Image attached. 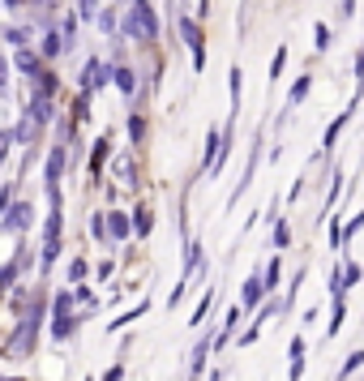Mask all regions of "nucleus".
Wrapping results in <instances>:
<instances>
[{"label":"nucleus","instance_id":"393cba45","mask_svg":"<svg viewBox=\"0 0 364 381\" xmlns=\"http://www.w3.org/2000/svg\"><path fill=\"white\" fill-rule=\"evenodd\" d=\"M103 232H108V223H103V214H99V219L90 223V236H99V240H103Z\"/></svg>","mask_w":364,"mask_h":381},{"label":"nucleus","instance_id":"39448f33","mask_svg":"<svg viewBox=\"0 0 364 381\" xmlns=\"http://www.w3.org/2000/svg\"><path fill=\"white\" fill-rule=\"evenodd\" d=\"M133 13L142 18V26H146V39H154V35H159V18H154V9L146 5V0H137V5H133Z\"/></svg>","mask_w":364,"mask_h":381},{"label":"nucleus","instance_id":"f3484780","mask_svg":"<svg viewBox=\"0 0 364 381\" xmlns=\"http://www.w3.org/2000/svg\"><path fill=\"white\" fill-rule=\"evenodd\" d=\"M360 364H364V351H351V356H347V364H343V373H339V381H343V377H351Z\"/></svg>","mask_w":364,"mask_h":381},{"label":"nucleus","instance_id":"9d476101","mask_svg":"<svg viewBox=\"0 0 364 381\" xmlns=\"http://www.w3.org/2000/svg\"><path fill=\"white\" fill-rule=\"evenodd\" d=\"M108 232H112L116 240H125V236H129V219H125V214H108Z\"/></svg>","mask_w":364,"mask_h":381},{"label":"nucleus","instance_id":"6e6552de","mask_svg":"<svg viewBox=\"0 0 364 381\" xmlns=\"http://www.w3.org/2000/svg\"><path fill=\"white\" fill-rule=\"evenodd\" d=\"M262 292H266V283H262V279H257V275H253V279L244 283V308H253L257 300H262Z\"/></svg>","mask_w":364,"mask_h":381},{"label":"nucleus","instance_id":"6ab92c4d","mask_svg":"<svg viewBox=\"0 0 364 381\" xmlns=\"http://www.w3.org/2000/svg\"><path fill=\"white\" fill-rule=\"evenodd\" d=\"M34 82H39V94H43V99H51V90H56V77H51V73H39Z\"/></svg>","mask_w":364,"mask_h":381},{"label":"nucleus","instance_id":"7ed1b4c3","mask_svg":"<svg viewBox=\"0 0 364 381\" xmlns=\"http://www.w3.org/2000/svg\"><path fill=\"white\" fill-rule=\"evenodd\" d=\"M180 35H184V43L193 47V65H197V69H206V43H201V30L184 18V22H180Z\"/></svg>","mask_w":364,"mask_h":381},{"label":"nucleus","instance_id":"9b49d317","mask_svg":"<svg viewBox=\"0 0 364 381\" xmlns=\"http://www.w3.org/2000/svg\"><path fill=\"white\" fill-rule=\"evenodd\" d=\"M125 35H133V39H146V26H142V18L129 9V18H125Z\"/></svg>","mask_w":364,"mask_h":381},{"label":"nucleus","instance_id":"20e7f679","mask_svg":"<svg viewBox=\"0 0 364 381\" xmlns=\"http://www.w3.org/2000/svg\"><path fill=\"white\" fill-rule=\"evenodd\" d=\"M30 227V206L26 201H13L5 210V232H26Z\"/></svg>","mask_w":364,"mask_h":381},{"label":"nucleus","instance_id":"aec40b11","mask_svg":"<svg viewBox=\"0 0 364 381\" xmlns=\"http://www.w3.org/2000/svg\"><path fill=\"white\" fill-rule=\"evenodd\" d=\"M304 94H308V77H300V82H296V86H291V94H287V103H291V107H296V103H300V99H304Z\"/></svg>","mask_w":364,"mask_h":381},{"label":"nucleus","instance_id":"423d86ee","mask_svg":"<svg viewBox=\"0 0 364 381\" xmlns=\"http://www.w3.org/2000/svg\"><path fill=\"white\" fill-rule=\"evenodd\" d=\"M300 373H304V339L296 335V339H291V373H287V377L300 381Z\"/></svg>","mask_w":364,"mask_h":381},{"label":"nucleus","instance_id":"f03ea898","mask_svg":"<svg viewBox=\"0 0 364 381\" xmlns=\"http://www.w3.org/2000/svg\"><path fill=\"white\" fill-rule=\"evenodd\" d=\"M61 176H65V146H51V154H47V168H43L47 189H61Z\"/></svg>","mask_w":364,"mask_h":381},{"label":"nucleus","instance_id":"1a4fd4ad","mask_svg":"<svg viewBox=\"0 0 364 381\" xmlns=\"http://www.w3.org/2000/svg\"><path fill=\"white\" fill-rule=\"evenodd\" d=\"M13 65H18L22 73H30V77H39V56H30V51H22V47H18V56H13Z\"/></svg>","mask_w":364,"mask_h":381},{"label":"nucleus","instance_id":"4468645a","mask_svg":"<svg viewBox=\"0 0 364 381\" xmlns=\"http://www.w3.org/2000/svg\"><path fill=\"white\" fill-rule=\"evenodd\" d=\"M206 351H211V335H206V339L197 343V351H193V373H201V364H206Z\"/></svg>","mask_w":364,"mask_h":381},{"label":"nucleus","instance_id":"f8f14e48","mask_svg":"<svg viewBox=\"0 0 364 381\" xmlns=\"http://www.w3.org/2000/svg\"><path fill=\"white\" fill-rule=\"evenodd\" d=\"M39 51H43V56H47V61H51V56H61V51H65V47H61V35H47Z\"/></svg>","mask_w":364,"mask_h":381},{"label":"nucleus","instance_id":"ddd939ff","mask_svg":"<svg viewBox=\"0 0 364 381\" xmlns=\"http://www.w3.org/2000/svg\"><path fill=\"white\" fill-rule=\"evenodd\" d=\"M116 86H120L125 94H133V90H137V77H133L129 69H116Z\"/></svg>","mask_w":364,"mask_h":381},{"label":"nucleus","instance_id":"0eeeda50","mask_svg":"<svg viewBox=\"0 0 364 381\" xmlns=\"http://www.w3.org/2000/svg\"><path fill=\"white\" fill-rule=\"evenodd\" d=\"M47 116H51V99H43V94H34V99H30V120H34V125H43Z\"/></svg>","mask_w":364,"mask_h":381},{"label":"nucleus","instance_id":"b1692460","mask_svg":"<svg viewBox=\"0 0 364 381\" xmlns=\"http://www.w3.org/2000/svg\"><path fill=\"white\" fill-rule=\"evenodd\" d=\"M5 39H9L13 47H18V43H26V30H18V26H9V30H5Z\"/></svg>","mask_w":364,"mask_h":381},{"label":"nucleus","instance_id":"a211bd4d","mask_svg":"<svg viewBox=\"0 0 364 381\" xmlns=\"http://www.w3.org/2000/svg\"><path fill=\"white\" fill-rule=\"evenodd\" d=\"M103 163H108V137H103V142L94 146V158H90V168L99 172V168H103Z\"/></svg>","mask_w":364,"mask_h":381},{"label":"nucleus","instance_id":"2eb2a0df","mask_svg":"<svg viewBox=\"0 0 364 381\" xmlns=\"http://www.w3.org/2000/svg\"><path fill=\"white\" fill-rule=\"evenodd\" d=\"M347 116H351V107H347V112H343V116H339V120H334V125L326 129V146H334V137L343 133V125H347Z\"/></svg>","mask_w":364,"mask_h":381},{"label":"nucleus","instance_id":"4be33fe9","mask_svg":"<svg viewBox=\"0 0 364 381\" xmlns=\"http://www.w3.org/2000/svg\"><path fill=\"white\" fill-rule=\"evenodd\" d=\"M283 65H287V51L279 47V51H275V65H270V77H279V73H283Z\"/></svg>","mask_w":364,"mask_h":381},{"label":"nucleus","instance_id":"412c9836","mask_svg":"<svg viewBox=\"0 0 364 381\" xmlns=\"http://www.w3.org/2000/svg\"><path fill=\"white\" fill-rule=\"evenodd\" d=\"M275 287H279V257L266 266V292H275Z\"/></svg>","mask_w":364,"mask_h":381},{"label":"nucleus","instance_id":"5701e85b","mask_svg":"<svg viewBox=\"0 0 364 381\" xmlns=\"http://www.w3.org/2000/svg\"><path fill=\"white\" fill-rule=\"evenodd\" d=\"M133 219H137V236H146V232H150V214H146V210H137Z\"/></svg>","mask_w":364,"mask_h":381},{"label":"nucleus","instance_id":"a878e982","mask_svg":"<svg viewBox=\"0 0 364 381\" xmlns=\"http://www.w3.org/2000/svg\"><path fill=\"white\" fill-rule=\"evenodd\" d=\"M13 279H18V261H9V266H5V287H13Z\"/></svg>","mask_w":364,"mask_h":381},{"label":"nucleus","instance_id":"f257e3e1","mask_svg":"<svg viewBox=\"0 0 364 381\" xmlns=\"http://www.w3.org/2000/svg\"><path fill=\"white\" fill-rule=\"evenodd\" d=\"M69 308H73V300H69V296H56V317H51V335H56L61 343L73 335V317H69Z\"/></svg>","mask_w":364,"mask_h":381},{"label":"nucleus","instance_id":"dca6fc26","mask_svg":"<svg viewBox=\"0 0 364 381\" xmlns=\"http://www.w3.org/2000/svg\"><path fill=\"white\" fill-rule=\"evenodd\" d=\"M275 244H279V249H287V244H291V232H287V223H283V219H275Z\"/></svg>","mask_w":364,"mask_h":381}]
</instances>
